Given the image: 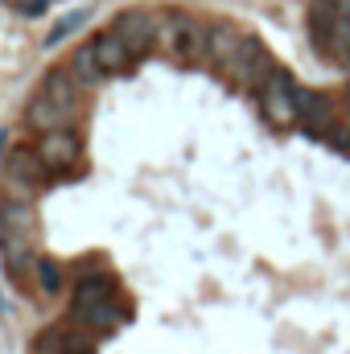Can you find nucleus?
I'll return each mask as SVG.
<instances>
[{"label": "nucleus", "mask_w": 350, "mask_h": 354, "mask_svg": "<svg viewBox=\"0 0 350 354\" xmlns=\"http://www.w3.org/2000/svg\"><path fill=\"white\" fill-rule=\"evenodd\" d=\"M206 62L223 79H231L235 87H248V91H260L268 83V75L276 71L272 54L256 37L239 33L235 25H210V54H206Z\"/></svg>", "instance_id": "nucleus-1"}, {"label": "nucleus", "mask_w": 350, "mask_h": 354, "mask_svg": "<svg viewBox=\"0 0 350 354\" xmlns=\"http://www.w3.org/2000/svg\"><path fill=\"white\" fill-rule=\"evenodd\" d=\"M0 243L8 256L12 280H25L37 260H33V243H37V210L25 194H4L0 198Z\"/></svg>", "instance_id": "nucleus-2"}, {"label": "nucleus", "mask_w": 350, "mask_h": 354, "mask_svg": "<svg viewBox=\"0 0 350 354\" xmlns=\"http://www.w3.org/2000/svg\"><path fill=\"white\" fill-rule=\"evenodd\" d=\"M71 322L87 326L91 334H111L124 322V288L111 276H83L71 297Z\"/></svg>", "instance_id": "nucleus-3"}, {"label": "nucleus", "mask_w": 350, "mask_h": 354, "mask_svg": "<svg viewBox=\"0 0 350 354\" xmlns=\"http://www.w3.org/2000/svg\"><path fill=\"white\" fill-rule=\"evenodd\" d=\"M309 33H313V46L334 58V62H350V17L338 12L330 0H317L313 12H309Z\"/></svg>", "instance_id": "nucleus-4"}, {"label": "nucleus", "mask_w": 350, "mask_h": 354, "mask_svg": "<svg viewBox=\"0 0 350 354\" xmlns=\"http://www.w3.org/2000/svg\"><path fill=\"white\" fill-rule=\"evenodd\" d=\"M297 124H305L313 136H322L330 145H347L342 140V115H338V107L326 91L297 87Z\"/></svg>", "instance_id": "nucleus-5"}, {"label": "nucleus", "mask_w": 350, "mask_h": 354, "mask_svg": "<svg viewBox=\"0 0 350 354\" xmlns=\"http://www.w3.org/2000/svg\"><path fill=\"white\" fill-rule=\"evenodd\" d=\"M256 99H260V111H264L268 124H276V128L297 124V83H293L280 66L268 75V83L256 91Z\"/></svg>", "instance_id": "nucleus-6"}, {"label": "nucleus", "mask_w": 350, "mask_h": 354, "mask_svg": "<svg viewBox=\"0 0 350 354\" xmlns=\"http://www.w3.org/2000/svg\"><path fill=\"white\" fill-rule=\"evenodd\" d=\"M157 25H161V12H149V8H128L111 21V33L128 46L132 58L149 54L157 46Z\"/></svg>", "instance_id": "nucleus-7"}, {"label": "nucleus", "mask_w": 350, "mask_h": 354, "mask_svg": "<svg viewBox=\"0 0 350 354\" xmlns=\"http://www.w3.org/2000/svg\"><path fill=\"white\" fill-rule=\"evenodd\" d=\"M37 157L46 161V169L58 174H79L83 165V145H79V132H42L37 136Z\"/></svg>", "instance_id": "nucleus-8"}, {"label": "nucleus", "mask_w": 350, "mask_h": 354, "mask_svg": "<svg viewBox=\"0 0 350 354\" xmlns=\"http://www.w3.org/2000/svg\"><path fill=\"white\" fill-rule=\"evenodd\" d=\"M4 177H8V185H17L25 198L37 194V189H46V185L54 181V174L46 169V161L37 157V149H12L8 161H4Z\"/></svg>", "instance_id": "nucleus-9"}, {"label": "nucleus", "mask_w": 350, "mask_h": 354, "mask_svg": "<svg viewBox=\"0 0 350 354\" xmlns=\"http://www.w3.org/2000/svg\"><path fill=\"white\" fill-rule=\"evenodd\" d=\"M95 351H99V334H91L87 326H79L71 317L37 342V354H95Z\"/></svg>", "instance_id": "nucleus-10"}, {"label": "nucleus", "mask_w": 350, "mask_h": 354, "mask_svg": "<svg viewBox=\"0 0 350 354\" xmlns=\"http://www.w3.org/2000/svg\"><path fill=\"white\" fill-rule=\"evenodd\" d=\"M91 54H95V62H99V71L103 75H120V71H128L136 58L128 54V46L111 33V29H103L95 41H91Z\"/></svg>", "instance_id": "nucleus-11"}, {"label": "nucleus", "mask_w": 350, "mask_h": 354, "mask_svg": "<svg viewBox=\"0 0 350 354\" xmlns=\"http://www.w3.org/2000/svg\"><path fill=\"white\" fill-rule=\"evenodd\" d=\"M37 91H42L46 99H54L58 107H66V111L83 115V87L66 75V66H62V71H50V75L42 79V87H37Z\"/></svg>", "instance_id": "nucleus-12"}, {"label": "nucleus", "mask_w": 350, "mask_h": 354, "mask_svg": "<svg viewBox=\"0 0 350 354\" xmlns=\"http://www.w3.org/2000/svg\"><path fill=\"white\" fill-rule=\"evenodd\" d=\"M66 75L79 83V87L87 91V87H95V83H103L107 75L99 71V62H95V54H91V46H79L75 54H71V66H66Z\"/></svg>", "instance_id": "nucleus-13"}, {"label": "nucleus", "mask_w": 350, "mask_h": 354, "mask_svg": "<svg viewBox=\"0 0 350 354\" xmlns=\"http://www.w3.org/2000/svg\"><path fill=\"white\" fill-rule=\"evenodd\" d=\"M33 272H37V280H42V292H46V297H54V292H58V284H62V272H58V264H54V260H37V268H33Z\"/></svg>", "instance_id": "nucleus-14"}]
</instances>
